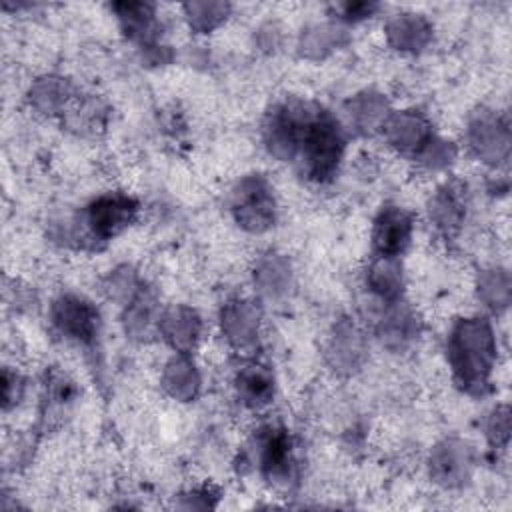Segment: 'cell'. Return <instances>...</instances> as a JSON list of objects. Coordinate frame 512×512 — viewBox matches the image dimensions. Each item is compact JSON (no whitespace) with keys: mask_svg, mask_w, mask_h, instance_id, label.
Returning a JSON list of instances; mask_svg holds the SVG:
<instances>
[{"mask_svg":"<svg viewBox=\"0 0 512 512\" xmlns=\"http://www.w3.org/2000/svg\"><path fill=\"white\" fill-rule=\"evenodd\" d=\"M368 288L384 302H396L402 294L404 278H402V264L398 256H384L378 254L366 274Z\"/></svg>","mask_w":512,"mask_h":512,"instance_id":"obj_20","label":"cell"},{"mask_svg":"<svg viewBox=\"0 0 512 512\" xmlns=\"http://www.w3.org/2000/svg\"><path fill=\"white\" fill-rule=\"evenodd\" d=\"M376 330L386 348L404 350L418 336V320L410 308L396 300L382 312Z\"/></svg>","mask_w":512,"mask_h":512,"instance_id":"obj_15","label":"cell"},{"mask_svg":"<svg viewBox=\"0 0 512 512\" xmlns=\"http://www.w3.org/2000/svg\"><path fill=\"white\" fill-rule=\"evenodd\" d=\"M344 132L334 116L316 104L304 106L296 136L294 160L302 172L318 182L332 178L344 152Z\"/></svg>","mask_w":512,"mask_h":512,"instance_id":"obj_1","label":"cell"},{"mask_svg":"<svg viewBox=\"0 0 512 512\" xmlns=\"http://www.w3.org/2000/svg\"><path fill=\"white\" fill-rule=\"evenodd\" d=\"M158 300L148 288H140L136 296L126 304L124 310V330L134 340H146L160 324Z\"/></svg>","mask_w":512,"mask_h":512,"instance_id":"obj_17","label":"cell"},{"mask_svg":"<svg viewBox=\"0 0 512 512\" xmlns=\"http://www.w3.org/2000/svg\"><path fill=\"white\" fill-rule=\"evenodd\" d=\"M430 220L432 224L444 232V234H454L464 220L466 206H464V196L462 190L456 188L454 184L442 186L430 200Z\"/></svg>","mask_w":512,"mask_h":512,"instance_id":"obj_21","label":"cell"},{"mask_svg":"<svg viewBox=\"0 0 512 512\" xmlns=\"http://www.w3.org/2000/svg\"><path fill=\"white\" fill-rule=\"evenodd\" d=\"M186 18L190 22V28L196 32H210L214 30L222 20H226L230 12V4L226 2H188L184 4Z\"/></svg>","mask_w":512,"mask_h":512,"instance_id":"obj_27","label":"cell"},{"mask_svg":"<svg viewBox=\"0 0 512 512\" xmlns=\"http://www.w3.org/2000/svg\"><path fill=\"white\" fill-rule=\"evenodd\" d=\"M72 100V88L58 76H44L30 88V104L42 114H60Z\"/></svg>","mask_w":512,"mask_h":512,"instance_id":"obj_24","label":"cell"},{"mask_svg":"<svg viewBox=\"0 0 512 512\" xmlns=\"http://www.w3.org/2000/svg\"><path fill=\"white\" fill-rule=\"evenodd\" d=\"M236 390L242 404L252 410H260L272 402L274 376L262 364H248L236 376Z\"/></svg>","mask_w":512,"mask_h":512,"instance_id":"obj_19","label":"cell"},{"mask_svg":"<svg viewBox=\"0 0 512 512\" xmlns=\"http://www.w3.org/2000/svg\"><path fill=\"white\" fill-rule=\"evenodd\" d=\"M472 466L474 452L464 440L446 438L432 448L430 474L438 484L446 488L464 484L472 472Z\"/></svg>","mask_w":512,"mask_h":512,"instance_id":"obj_7","label":"cell"},{"mask_svg":"<svg viewBox=\"0 0 512 512\" xmlns=\"http://www.w3.org/2000/svg\"><path fill=\"white\" fill-rule=\"evenodd\" d=\"M162 388L176 400H182V402L194 400L200 390V374L184 354L174 356L164 366Z\"/></svg>","mask_w":512,"mask_h":512,"instance_id":"obj_22","label":"cell"},{"mask_svg":"<svg viewBox=\"0 0 512 512\" xmlns=\"http://www.w3.org/2000/svg\"><path fill=\"white\" fill-rule=\"evenodd\" d=\"M346 112H348L350 122L360 132H370V130L382 126L386 122V118L390 116L386 98L372 90L360 92L354 98H350L346 104Z\"/></svg>","mask_w":512,"mask_h":512,"instance_id":"obj_23","label":"cell"},{"mask_svg":"<svg viewBox=\"0 0 512 512\" xmlns=\"http://www.w3.org/2000/svg\"><path fill=\"white\" fill-rule=\"evenodd\" d=\"M158 330L174 350H178L180 354H188L200 340L202 322L196 310L178 304L170 306L160 316Z\"/></svg>","mask_w":512,"mask_h":512,"instance_id":"obj_13","label":"cell"},{"mask_svg":"<svg viewBox=\"0 0 512 512\" xmlns=\"http://www.w3.org/2000/svg\"><path fill=\"white\" fill-rule=\"evenodd\" d=\"M230 210L240 228L248 232H266L276 220V202L270 184L262 176L242 178L230 200Z\"/></svg>","mask_w":512,"mask_h":512,"instance_id":"obj_3","label":"cell"},{"mask_svg":"<svg viewBox=\"0 0 512 512\" xmlns=\"http://www.w3.org/2000/svg\"><path fill=\"white\" fill-rule=\"evenodd\" d=\"M512 282L510 274L502 268L484 270L478 276V298L494 312H502L510 304Z\"/></svg>","mask_w":512,"mask_h":512,"instance_id":"obj_26","label":"cell"},{"mask_svg":"<svg viewBox=\"0 0 512 512\" xmlns=\"http://www.w3.org/2000/svg\"><path fill=\"white\" fill-rule=\"evenodd\" d=\"M326 356L330 366L340 374L356 372L366 358V338L350 320H338L332 328Z\"/></svg>","mask_w":512,"mask_h":512,"instance_id":"obj_10","label":"cell"},{"mask_svg":"<svg viewBox=\"0 0 512 512\" xmlns=\"http://www.w3.org/2000/svg\"><path fill=\"white\" fill-rule=\"evenodd\" d=\"M258 466L262 474L276 486H286L294 478L292 442L284 430L270 428L258 440Z\"/></svg>","mask_w":512,"mask_h":512,"instance_id":"obj_11","label":"cell"},{"mask_svg":"<svg viewBox=\"0 0 512 512\" xmlns=\"http://www.w3.org/2000/svg\"><path fill=\"white\" fill-rule=\"evenodd\" d=\"M22 392V384L20 378L16 374H10L8 370H4L2 376V396H4V408H10L12 404L18 402Z\"/></svg>","mask_w":512,"mask_h":512,"instance_id":"obj_31","label":"cell"},{"mask_svg":"<svg viewBox=\"0 0 512 512\" xmlns=\"http://www.w3.org/2000/svg\"><path fill=\"white\" fill-rule=\"evenodd\" d=\"M454 154H456V150H454V146H452L450 142L432 138V140L428 142V146L420 152L418 158L422 160V164H424L426 168H430V170H440V168H444V166H448V164L452 162Z\"/></svg>","mask_w":512,"mask_h":512,"instance_id":"obj_29","label":"cell"},{"mask_svg":"<svg viewBox=\"0 0 512 512\" xmlns=\"http://www.w3.org/2000/svg\"><path fill=\"white\" fill-rule=\"evenodd\" d=\"M344 30L336 24H312L302 30L300 52L308 58H324L344 42Z\"/></svg>","mask_w":512,"mask_h":512,"instance_id":"obj_25","label":"cell"},{"mask_svg":"<svg viewBox=\"0 0 512 512\" xmlns=\"http://www.w3.org/2000/svg\"><path fill=\"white\" fill-rule=\"evenodd\" d=\"M376 10V4H366V2H356V4H344L342 14L348 20H360L370 16Z\"/></svg>","mask_w":512,"mask_h":512,"instance_id":"obj_32","label":"cell"},{"mask_svg":"<svg viewBox=\"0 0 512 512\" xmlns=\"http://www.w3.org/2000/svg\"><path fill=\"white\" fill-rule=\"evenodd\" d=\"M386 38L396 50L418 52L430 42L432 26L422 14H396L386 24Z\"/></svg>","mask_w":512,"mask_h":512,"instance_id":"obj_16","label":"cell"},{"mask_svg":"<svg viewBox=\"0 0 512 512\" xmlns=\"http://www.w3.org/2000/svg\"><path fill=\"white\" fill-rule=\"evenodd\" d=\"M448 360L456 382L466 392H482L496 360L492 326L484 318L458 320L448 338Z\"/></svg>","mask_w":512,"mask_h":512,"instance_id":"obj_2","label":"cell"},{"mask_svg":"<svg viewBox=\"0 0 512 512\" xmlns=\"http://www.w3.org/2000/svg\"><path fill=\"white\" fill-rule=\"evenodd\" d=\"M470 150L488 164H502L510 156V128L494 112H478L468 124Z\"/></svg>","mask_w":512,"mask_h":512,"instance_id":"obj_5","label":"cell"},{"mask_svg":"<svg viewBox=\"0 0 512 512\" xmlns=\"http://www.w3.org/2000/svg\"><path fill=\"white\" fill-rule=\"evenodd\" d=\"M142 286L138 284V278L136 274L130 270V268H118L110 274L108 282H106V292L110 298L114 300H120L124 304H128L136 292L140 290Z\"/></svg>","mask_w":512,"mask_h":512,"instance_id":"obj_28","label":"cell"},{"mask_svg":"<svg viewBox=\"0 0 512 512\" xmlns=\"http://www.w3.org/2000/svg\"><path fill=\"white\" fill-rule=\"evenodd\" d=\"M226 342L236 350H252L260 338V310L250 300H230L220 314Z\"/></svg>","mask_w":512,"mask_h":512,"instance_id":"obj_9","label":"cell"},{"mask_svg":"<svg viewBox=\"0 0 512 512\" xmlns=\"http://www.w3.org/2000/svg\"><path fill=\"white\" fill-rule=\"evenodd\" d=\"M486 436L488 440L496 446L500 444H506L508 442V436H510V416H508V408L506 406H500L496 408L488 420H486Z\"/></svg>","mask_w":512,"mask_h":512,"instance_id":"obj_30","label":"cell"},{"mask_svg":"<svg viewBox=\"0 0 512 512\" xmlns=\"http://www.w3.org/2000/svg\"><path fill=\"white\" fill-rule=\"evenodd\" d=\"M52 322L64 336L80 344H90L98 334L96 308L74 294H64L52 304Z\"/></svg>","mask_w":512,"mask_h":512,"instance_id":"obj_6","label":"cell"},{"mask_svg":"<svg viewBox=\"0 0 512 512\" xmlns=\"http://www.w3.org/2000/svg\"><path fill=\"white\" fill-rule=\"evenodd\" d=\"M252 278L258 294L268 300L284 298L290 292L294 280L288 258L276 252H268L256 260Z\"/></svg>","mask_w":512,"mask_h":512,"instance_id":"obj_14","label":"cell"},{"mask_svg":"<svg viewBox=\"0 0 512 512\" xmlns=\"http://www.w3.org/2000/svg\"><path fill=\"white\" fill-rule=\"evenodd\" d=\"M412 218L398 206H386L374 220L372 240L378 254L398 256L410 242Z\"/></svg>","mask_w":512,"mask_h":512,"instance_id":"obj_12","label":"cell"},{"mask_svg":"<svg viewBox=\"0 0 512 512\" xmlns=\"http://www.w3.org/2000/svg\"><path fill=\"white\" fill-rule=\"evenodd\" d=\"M384 136L392 148L408 156H420V152L428 146L432 136L430 122L414 110L394 112L382 124Z\"/></svg>","mask_w":512,"mask_h":512,"instance_id":"obj_8","label":"cell"},{"mask_svg":"<svg viewBox=\"0 0 512 512\" xmlns=\"http://www.w3.org/2000/svg\"><path fill=\"white\" fill-rule=\"evenodd\" d=\"M136 202L126 194H104L96 198L84 214L82 224L86 226V236L92 240H108L126 228L136 216Z\"/></svg>","mask_w":512,"mask_h":512,"instance_id":"obj_4","label":"cell"},{"mask_svg":"<svg viewBox=\"0 0 512 512\" xmlns=\"http://www.w3.org/2000/svg\"><path fill=\"white\" fill-rule=\"evenodd\" d=\"M114 10L118 14V20L122 24V30L136 42H140L146 48H156V12L152 4L146 2H122L114 4Z\"/></svg>","mask_w":512,"mask_h":512,"instance_id":"obj_18","label":"cell"}]
</instances>
